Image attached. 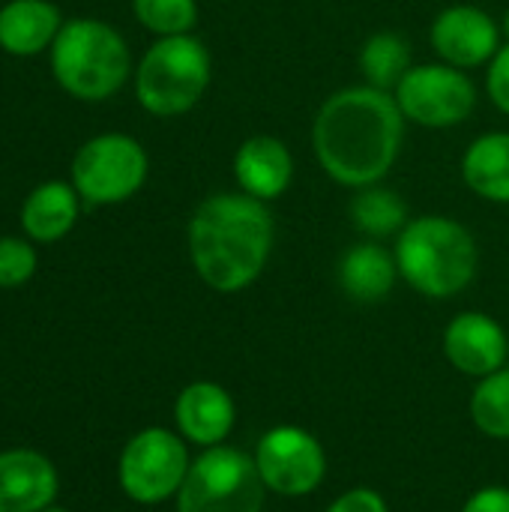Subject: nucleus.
<instances>
[{
	"instance_id": "c85d7f7f",
	"label": "nucleus",
	"mask_w": 509,
	"mask_h": 512,
	"mask_svg": "<svg viewBox=\"0 0 509 512\" xmlns=\"http://www.w3.org/2000/svg\"><path fill=\"white\" fill-rule=\"evenodd\" d=\"M42 512H66V510H57V507H48V510H42Z\"/></svg>"
},
{
	"instance_id": "cd10ccee",
	"label": "nucleus",
	"mask_w": 509,
	"mask_h": 512,
	"mask_svg": "<svg viewBox=\"0 0 509 512\" xmlns=\"http://www.w3.org/2000/svg\"><path fill=\"white\" fill-rule=\"evenodd\" d=\"M501 33H504V42H509V9L504 12V18H501Z\"/></svg>"
},
{
	"instance_id": "4be33fe9",
	"label": "nucleus",
	"mask_w": 509,
	"mask_h": 512,
	"mask_svg": "<svg viewBox=\"0 0 509 512\" xmlns=\"http://www.w3.org/2000/svg\"><path fill=\"white\" fill-rule=\"evenodd\" d=\"M471 420L486 438L509 441V363L474 384Z\"/></svg>"
},
{
	"instance_id": "9d476101",
	"label": "nucleus",
	"mask_w": 509,
	"mask_h": 512,
	"mask_svg": "<svg viewBox=\"0 0 509 512\" xmlns=\"http://www.w3.org/2000/svg\"><path fill=\"white\" fill-rule=\"evenodd\" d=\"M252 459L267 492L279 498H309L327 477L324 444L309 429L291 423L267 429L258 438Z\"/></svg>"
},
{
	"instance_id": "a211bd4d",
	"label": "nucleus",
	"mask_w": 509,
	"mask_h": 512,
	"mask_svg": "<svg viewBox=\"0 0 509 512\" xmlns=\"http://www.w3.org/2000/svg\"><path fill=\"white\" fill-rule=\"evenodd\" d=\"M78 210L81 195L75 192V186L63 180H48L27 195L21 207V228L36 243H57L75 228Z\"/></svg>"
},
{
	"instance_id": "412c9836",
	"label": "nucleus",
	"mask_w": 509,
	"mask_h": 512,
	"mask_svg": "<svg viewBox=\"0 0 509 512\" xmlns=\"http://www.w3.org/2000/svg\"><path fill=\"white\" fill-rule=\"evenodd\" d=\"M411 66H414L411 42L396 30H378L360 48V72L366 78L363 84L369 87L393 93Z\"/></svg>"
},
{
	"instance_id": "6e6552de",
	"label": "nucleus",
	"mask_w": 509,
	"mask_h": 512,
	"mask_svg": "<svg viewBox=\"0 0 509 512\" xmlns=\"http://www.w3.org/2000/svg\"><path fill=\"white\" fill-rule=\"evenodd\" d=\"M189 465L186 438L165 426H150L126 441L117 462V480L129 501L156 507L177 498Z\"/></svg>"
},
{
	"instance_id": "f257e3e1",
	"label": "nucleus",
	"mask_w": 509,
	"mask_h": 512,
	"mask_svg": "<svg viewBox=\"0 0 509 512\" xmlns=\"http://www.w3.org/2000/svg\"><path fill=\"white\" fill-rule=\"evenodd\" d=\"M405 114L393 93L354 84L330 93L312 120V150L321 171L345 186L384 183L405 144Z\"/></svg>"
},
{
	"instance_id": "2eb2a0df",
	"label": "nucleus",
	"mask_w": 509,
	"mask_h": 512,
	"mask_svg": "<svg viewBox=\"0 0 509 512\" xmlns=\"http://www.w3.org/2000/svg\"><path fill=\"white\" fill-rule=\"evenodd\" d=\"M57 468L36 450L0 453V512H42L57 498Z\"/></svg>"
},
{
	"instance_id": "aec40b11",
	"label": "nucleus",
	"mask_w": 509,
	"mask_h": 512,
	"mask_svg": "<svg viewBox=\"0 0 509 512\" xmlns=\"http://www.w3.org/2000/svg\"><path fill=\"white\" fill-rule=\"evenodd\" d=\"M348 219L354 231L366 240H387V237L396 240L402 228L411 222L405 198L384 183L354 189L348 201Z\"/></svg>"
},
{
	"instance_id": "a878e982",
	"label": "nucleus",
	"mask_w": 509,
	"mask_h": 512,
	"mask_svg": "<svg viewBox=\"0 0 509 512\" xmlns=\"http://www.w3.org/2000/svg\"><path fill=\"white\" fill-rule=\"evenodd\" d=\"M324 512H390V507L381 492H375L369 486H354V489L342 492L339 498H333Z\"/></svg>"
},
{
	"instance_id": "9b49d317",
	"label": "nucleus",
	"mask_w": 509,
	"mask_h": 512,
	"mask_svg": "<svg viewBox=\"0 0 509 512\" xmlns=\"http://www.w3.org/2000/svg\"><path fill=\"white\" fill-rule=\"evenodd\" d=\"M429 42L444 63L468 72L492 63V57L504 45V33L501 21H495L486 9L474 3H453L435 15L429 27Z\"/></svg>"
},
{
	"instance_id": "bb28decb",
	"label": "nucleus",
	"mask_w": 509,
	"mask_h": 512,
	"mask_svg": "<svg viewBox=\"0 0 509 512\" xmlns=\"http://www.w3.org/2000/svg\"><path fill=\"white\" fill-rule=\"evenodd\" d=\"M459 512H509V486H483L471 492Z\"/></svg>"
},
{
	"instance_id": "6ab92c4d",
	"label": "nucleus",
	"mask_w": 509,
	"mask_h": 512,
	"mask_svg": "<svg viewBox=\"0 0 509 512\" xmlns=\"http://www.w3.org/2000/svg\"><path fill=\"white\" fill-rule=\"evenodd\" d=\"M462 180L477 198L509 204V132H483L465 147Z\"/></svg>"
},
{
	"instance_id": "0eeeda50",
	"label": "nucleus",
	"mask_w": 509,
	"mask_h": 512,
	"mask_svg": "<svg viewBox=\"0 0 509 512\" xmlns=\"http://www.w3.org/2000/svg\"><path fill=\"white\" fill-rule=\"evenodd\" d=\"M150 159L141 141L123 132H102L84 141L72 159V186L90 207L123 204L147 183Z\"/></svg>"
},
{
	"instance_id": "f3484780",
	"label": "nucleus",
	"mask_w": 509,
	"mask_h": 512,
	"mask_svg": "<svg viewBox=\"0 0 509 512\" xmlns=\"http://www.w3.org/2000/svg\"><path fill=\"white\" fill-rule=\"evenodd\" d=\"M63 27L51 0H9L0 9V48L15 57H33L54 45Z\"/></svg>"
},
{
	"instance_id": "39448f33",
	"label": "nucleus",
	"mask_w": 509,
	"mask_h": 512,
	"mask_svg": "<svg viewBox=\"0 0 509 512\" xmlns=\"http://www.w3.org/2000/svg\"><path fill=\"white\" fill-rule=\"evenodd\" d=\"M213 78V57L195 33L159 36L135 69L138 105L153 117L192 111Z\"/></svg>"
},
{
	"instance_id": "393cba45",
	"label": "nucleus",
	"mask_w": 509,
	"mask_h": 512,
	"mask_svg": "<svg viewBox=\"0 0 509 512\" xmlns=\"http://www.w3.org/2000/svg\"><path fill=\"white\" fill-rule=\"evenodd\" d=\"M486 93L492 105L509 117V42L501 45V51L486 66Z\"/></svg>"
},
{
	"instance_id": "b1692460",
	"label": "nucleus",
	"mask_w": 509,
	"mask_h": 512,
	"mask_svg": "<svg viewBox=\"0 0 509 512\" xmlns=\"http://www.w3.org/2000/svg\"><path fill=\"white\" fill-rule=\"evenodd\" d=\"M36 273V249L18 237H0V288H18Z\"/></svg>"
},
{
	"instance_id": "f8f14e48",
	"label": "nucleus",
	"mask_w": 509,
	"mask_h": 512,
	"mask_svg": "<svg viewBox=\"0 0 509 512\" xmlns=\"http://www.w3.org/2000/svg\"><path fill=\"white\" fill-rule=\"evenodd\" d=\"M444 357L450 366L474 381L504 369L509 360V336L504 324L486 312H459L444 327Z\"/></svg>"
},
{
	"instance_id": "dca6fc26",
	"label": "nucleus",
	"mask_w": 509,
	"mask_h": 512,
	"mask_svg": "<svg viewBox=\"0 0 509 512\" xmlns=\"http://www.w3.org/2000/svg\"><path fill=\"white\" fill-rule=\"evenodd\" d=\"M336 279L348 300L360 306H375L393 294L402 276L393 249H387L381 240H360L342 252Z\"/></svg>"
},
{
	"instance_id": "7ed1b4c3",
	"label": "nucleus",
	"mask_w": 509,
	"mask_h": 512,
	"mask_svg": "<svg viewBox=\"0 0 509 512\" xmlns=\"http://www.w3.org/2000/svg\"><path fill=\"white\" fill-rule=\"evenodd\" d=\"M393 255L402 282L429 300L459 297L480 270V246L471 228L441 213L414 216L396 237Z\"/></svg>"
},
{
	"instance_id": "1a4fd4ad",
	"label": "nucleus",
	"mask_w": 509,
	"mask_h": 512,
	"mask_svg": "<svg viewBox=\"0 0 509 512\" xmlns=\"http://www.w3.org/2000/svg\"><path fill=\"white\" fill-rule=\"evenodd\" d=\"M393 96L405 120L423 129H453L465 123L477 108L474 78L444 60L414 63Z\"/></svg>"
},
{
	"instance_id": "f03ea898",
	"label": "nucleus",
	"mask_w": 509,
	"mask_h": 512,
	"mask_svg": "<svg viewBox=\"0 0 509 512\" xmlns=\"http://www.w3.org/2000/svg\"><path fill=\"white\" fill-rule=\"evenodd\" d=\"M189 261L198 279L216 294L252 288L273 255L276 219L270 207L246 192L207 195L186 225Z\"/></svg>"
},
{
	"instance_id": "4468645a",
	"label": "nucleus",
	"mask_w": 509,
	"mask_h": 512,
	"mask_svg": "<svg viewBox=\"0 0 509 512\" xmlns=\"http://www.w3.org/2000/svg\"><path fill=\"white\" fill-rule=\"evenodd\" d=\"M237 189L270 204L282 198L294 180V153L276 135H252L234 150Z\"/></svg>"
},
{
	"instance_id": "20e7f679",
	"label": "nucleus",
	"mask_w": 509,
	"mask_h": 512,
	"mask_svg": "<svg viewBox=\"0 0 509 512\" xmlns=\"http://www.w3.org/2000/svg\"><path fill=\"white\" fill-rule=\"evenodd\" d=\"M51 72L69 96L102 102L129 81L132 54L108 21L69 18L51 45Z\"/></svg>"
},
{
	"instance_id": "ddd939ff",
	"label": "nucleus",
	"mask_w": 509,
	"mask_h": 512,
	"mask_svg": "<svg viewBox=\"0 0 509 512\" xmlns=\"http://www.w3.org/2000/svg\"><path fill=\"white\" fill-rule=\"evenodd\" d=\"M234 423H237V402L222 384L192 381L177 393L174 426L186 438V444L198 450L219 447L231 438Z\"/></svg>"
},
{
	"instance_id": "423d86ee",
	"label": "nucleus",
	"mask_w": 509,
	"mask_h": 512,
	"mask_svg": "<svg viewBox=\"0 0 509 512\" xmlns=\"http://www.w3.org/2000/svg\"><path fill=\"white\" fill-rule=\"evenodd\" d=\"M174 501L177 512H264L267 486L252 453L219 444L192 459Z\"/></svg>"
},
{
	"instance_id": "5701e85b",
	"label": "nucleus",
	"mask_w": 509,
	"mask_h": 512,
	"mask_svg": "<svg viewBox=\"0 0 509 512\" xmlns=\"http://www.w3.org/2000/svg\"><path fill=\"white\" fill-rule=\"evenodd\" d=\"M132 12L156 36H183L198 24V0H132Z\"/></svg>"
}]
</instances>
